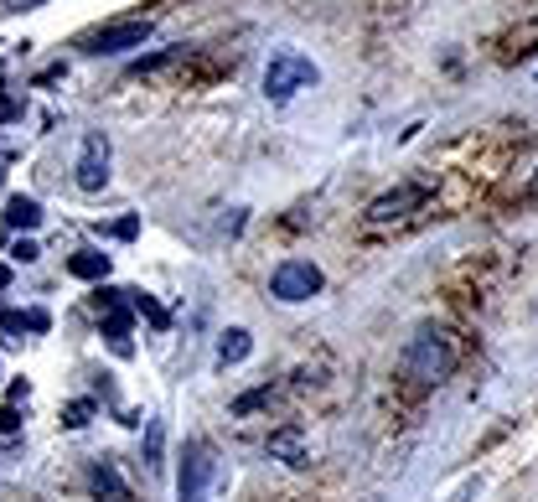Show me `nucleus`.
<instances>
[{
	"label": "nucleus",
	"instance_id": "1",
	"mask_svg": "<svg viewBox=\"0 0 538 502\" xmlns=\"http://www.w3.org/2000/svg\"><path fill=\"white\" fill-rule=\"evenodd\" d=\"M456 368V342L445 327H420L404 347V378L414 383H440L445 373Z\"/></svg>",
	"mask_w": 538,
	"mask_h": 502
},
{
	"label": "nucleus",
	"instance_id": "2",
	"mask_svg": "<svg viewBox=\"0 0 538 502\" xmlns=\"http://www.w3.org/2000/svg\"><path fill=\"white\" fill-rule=\"evenodd\" d=\"M321 73H316V63L311 57H301V52H275L269 57V68H264V99L269 104H290L301 88H311Z\"/></svg>",
	"mask_w": 538,
	"mask_h": 502
},
{
	"label": "nucleus",
	"instance_id": "3",
	"mask_svg": "<svg viewBox=\"0 0 538 502\" xmlns=\"http://www.w3.org/2000/svg\"><path fill=\"white\" fill-rule=\"evenodd\" d=\"M151 32H156L151 16H130V21H109V26H99V32H88L78 47L94 52V57H114V52L145 47V42H151Z\"/></svg>",
	"mask_w": 538,
	"mask_h": 502
},
{
	"label": "nucleus",
	"instance_id": "4",
	"mask_svg": "<svg viewBox=\"0 0 538 502\" xmlns=\"http://www.w3.org/2000/svg\"><path fill=\"white\" fill-rule=\"evenodd\" d=\"M321 285H326V275L311 259H285V264H275V275H269V295L285 301V306L311 301V295H321Z\"/></svg>",
	"mask_w": 538,
	"mask_h": 502
},
{
	"label": "nucleus",
	"instance_id": "5",
	"mask_svg": "<svg viewBox=\"0 0 538 502\" xmlns=\"http://www.w3.org/2000/svg\"><path fill=\"white\" fill-rule=\"evenodd\" d=\"M213 451H207V440H187L182 451V477H176V502H207L213 497Z\"/></svg>",
	"mask_w": 538,
	"mask_h": 502
},
{
	"label": "nucleus",
	"instance_id": "6",
	"mask_svg": "<svg viewBox=\"0 0 538 502\" xmlns=\"http://www.w3.org/2000/svg\"><path fill=\"white\" fill-rule=\"evenodd\" d=\"M73 182H78V192H104V182H109V135H99V130L83 135Z\"/></svg>",
	"mask_w": 538,
	"mask_h": 502
},
{
	"label": "nucleus",
	"instance_id": "7",
	"mask_svg": "<svg viewBox=\"0 0 538 502\" xmlns=\"http://www.w3.org/2000/svg\"><path fill=\"white\" fill-rule=\"evenodd\" d=\"M425 202V192L420 187H394V192H383V197H373L368 202V223H399V218H409L414 208Z\"/></svg>",
	"mask_w": 538,
	"mask_h": 502
},
{
	"label": "nucleus",
	"instance_id": "8",
	"mask_svg": "<svg viewBox=\"0 0 538 502\" xmlns=\"http://www.w3.org/2000/svg\"><path fill=\"white\" fill-rule=\"evenodd\" d=\"M264 451L275 456V461H285V466H295V471H301V466H311L306 435L295 430V425H285V430H275V435H269V440H264Z\"/></svg>",
	"mask_w": 538,
	"mask_h": 502
},
{
	"label": "nucleus",
	"instance_id": "9",
	"mask_svg": "<svg viewBox=\"0 0 538 502\" xmlns=\"http://www.w3.org/2000/svg\"><path fill=\"white\" fill-rule=\"evenodd\" d=\"M88 492H94L99 502H130V487H125V477L109 466V461H94L88 466Z\"/></svg>",
	"mask_w": 538,
	"mask_h": 502
},
{
	"label": "nucleus",
	"instance_id": "10",
	"mask_svg": "<svg viewBox=\"0 0 538 502\" xmlns=\"http://www.w3.org/2000/svg\"><path fill=\"white\" fill-rule=\"evenodd\" d=\"M104 337H109V347H114V358H130V311H125V301H114L109 306V321H104Z\"/></svg>",
	"mask_w": 538,
	"mask_h": 502
},
{
	"label": "nucleus",
	"instance_id": "11",
	"mask_svg": "<svg viewBox=\"0 0 538 502\" xmlns=\"http://www.w3.org/2000/svg\"><path fill=\"white\" fill-rule=\"evenodd\" d=\"M68 275H73V280H104V275H109V254H99V249L68 254Z\"/></svg>",
	"mask_w": 538,
	"mask_h": 502
},
{
	"label": "nucleus",
	"instance_id": "12",
	"mask_svg": "<svg viewBox=\"0 0 538 502\" xmlns=\"http://www.w3.org/2000/svg\"><path fill=\"white\" fill-rule=\"evenodd\" d=\"M249 352H254V337H249L244 327H228V332L218 337V363H223V368H233V363H244Z\"/></svg>",
	"mask_w": 538,
	"mask_h": 502
},
{
	"label": "nucleus",
	"instance_id": "13",
	"mask_svg": "<svg viewBox=\"0 0 538 502\" xmlns=\"http://www.w3.org/2000/svg\"><path fill=\"white\" fill-rule=\"evenodd\" d=\"M6 223H11V228H26V233H32V228L42 223V208H37V197H21V192H16V197L6 202Z\"/></svg>",
	"mask_w": 538,
	"mask_h": 502
},
{
	"label": "nucleus",
	"instance_id": "14",
	"mask_svg": "<svg viewBox=\"0 0 538 502\" xmlns=\"http://www.w3.org/2000/svg\"><path fill=\"white\" fill-rule=\"evenodd\" d=\"M533 47H538V21H523V26H513V32L502 37V57H523Z\"/></svg>",
	"mask_w": 538,
	"mask_h": 502
},
{
	"label": "nucleus",
	"instance_id": "15",
	"mask_svg": "<svg viewBox=\"0 0 538 502\" xmlns=\"http://www.w3.org/2000/svg\"><path fill=\"white\" fill-rule=\"evenodd\" d=\"M176 57H187V47H166V52H151V57H140V63H130V78H145V73H161L171 68Z\"/></svg>",
	"mask_w": 538,
	"mask_h": 502
},
{
	"label": "nucleus",
	"instance_id": "16",
	"mask_svg": "<svg viewBox=\"0 0 538 502\" xmlns=\"http://www.w3.org/2000/svg\"><path fill=\"white\" fill-rule=\"evenodd\" d=\"M88 420H94V399H73V404L63 409V425H68V430H83Z\"/></svg>",
	"mask_w": 538,
	"mask_h": 502
},
{
	"label": "nucleus",
	"instance_id": "17",
	"mask_svg": "<svg viewBox=\"0 0 538 502\" xmlns=\"http://www.w3.org/2000/svg\"><path fill=\"white\" fill-rule=\"evenodd\" d=\"M130 306H135V311H140L145 321H156V327H166V321H171V316H166V311H161V306L151 301V295H135V301H130Z\"/></svg>",
	"mask_w": 538,
	"mask_h": 502
},
{
	"label": "nucleus",
	"instance_id": "18",
	"mask_svg": "<svg viewBox=\"0 0 538 502\" xmlns=\"http://www.w3.org/2000/svg\"><path fill=\"white\" fill-rule=\"evenodd\" d=\"M264 399H269V383H264V389H254V394H244V399H238V404H233V415H254V409H259Z\"/></svg>",
	"mask_w": 538,
	"mask_h": 502
},
{
	"label": "nucleus",
	"instance_id": "19",
	"mask_svg": "<svg viewBox=\"0 0 538 502\" xmlns=\"http://www.w3.org/2000/svg\"><path fill=\"white\" fill-rule=\"evenodd\" d=\"M145 461H161V420H151V435H145Z\"/></svg>",
	"mask_w": 538,
	"mask_h": 502
},
{
	"label": "nucleus",
	"instance_id": "20",
	"mask_svg": "<svg viewBox=\"0 0 538 502\" xmlns=\"http://www.w3.org/2000/svg\"><path fill=\"white\" fill-rule=\"evenodd\" d=\"M21 327L26 332H47V311H21Z\"/></svg>",
	"mask_w": 538,
	"mask_h": 502
},
{
	"label": "nucleus",
	"instance_id": "21",
	"mask_svg": "<svg viewBox=\"0 0 538 502\" xmlns=\"http://www.w3.org/2000/svg\"><path fill=\"white\" fill-rule=\"evenodd\" d=\"M135 228H140V218H119L109 233H114V239H135Z\"/></svg>",
	"mask_w": 538,
	"mask_h": 502
},
{
	"label": "nucleus",
	"instance_id": "22",
	"mask_svg": "<svg viewBox=\"0 0 538 502\" xmlns=\"http://www.w3.org/2000/svg\"><path fill=\"white\" fill-rule=\"evenodd\" d=\"M37 254H42V249H37V239H21V244H16V259H21V264H32Z\"/></svg>",
	"mask_w": 538,
	"mask_h": 502
},
{
	"label": "nucleus",
	"instance_id": "23",
	"mask_svg": "<svg viewBox=\"0 0 538 502\" xmlns=\"http://www.w3.org/2000/svg\"><path fill=\"white\" fill-rule=\"evenodd\" d=\"M32 6H42V0H0V11H32Z\"/></svg>",
	"mask_w": 538,
	"mask_h": 502
},
{
	"label": "nucleus",
	"instance_id": "24",
	"mask_svg": "<svg viewBox=\"0 0 538 502\" xmlns=\"http://www.w3.org/2000/svg\"><path fill=\"white\" fill-rule=\"evenodd\" d=\"M11 285V264H0V290H6Z\"/></svg>",
	"mask_w": 538,
	"mask_h": 502
},
{
	"label": "nucleus",
	"instance_id": "25",
	"mask_svg": "<svg viewBox=\"0 0 538 502\" xmlns=\"http://www.w3.org/2000/svg\"><path fill=\"white\" fill-rule=\"evenodd\" d=\"M0 114H16V104H11L6 94H0Z\"/></svg>",
	"mask_w": 538,
	"mask_h": 502
},
{
	"label": "nucleus",
	"instance_id": "26",
	"mask_svg": "<svg viewBox=\"0 0 538 502\" xmlns=\"http://www.w3.org/2000/svg\"><path fill=\"white\" fill-rule=\"evenodd\" d=\"M528 192H538V171H533V182H528Z\"/></svg>",
	"mask_w": 538,
	"mask_h": 502
}]
</instances>
